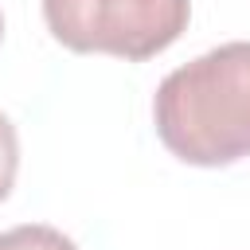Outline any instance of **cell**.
<instances>
[{
  "label": "cell",
  "instance_id": "obj_5",
  "mask_svg": "<svg viewBox=\"0 0 250 250\" xmlns=\"http://www.w3.org/2000/svg\"><path fill=\"white\" fill-rule=\"evenodd\" d=\"M0 35H4V16H0Z\"/></svg>",
  "mask_w": 250,
  "mask_h": 250
},
{
  "label": "cell",
  "instance_id": "obj_3",
  "mask_svg": "<svg viewBox=\"0 0 250 250\" xmlns=\"http://www.w3.org/2000/svg\"><path fill=\"white\" fill-rule=\"evenodd\" d=\"M0 250H78L62 230L43 227V223H23L0 234Z\"/></svg>",
  "mask_w": 250,
  "mask_h": 250
},
{
  "label": "cell",
  "instance_id": "obj_1",
  "mask_svg": "<svg viewBox=\"0 0 250 250\" xmlns=\"http://www.w3.org/2000/svg\"><path fill=\"white\" fill-rule=\"evenodd\" d=\"M156 137L172 156L219 168L250 156V43H223L176 66L152 98Z\"/></svg>",
  "mask_w": 250,
  "mask_h": 250
},
{
  "label": "cell",
  "instance_id": "obj_2",
  "mask_svg": "<svg viewBox=\"0 0 250 250\" xmlns=\"http://www.w3.org/2000/svg\"><path fill=\"white\" fill-rule=\"evenodd\" d=\"M43 20L78 55L141 62L188 31L191 0H43Z\"/></svg>",
  "mask_w": 250,
  "mask_h": 250
},
{
  "label": "cell",
  "instance_id": "obj_4",
  "mask_svg": "<svg viewBox=\"0 0 250 250\" xmlns=\"http://www.w3.org/2000/svg\"><path fill=\"white\" fill-rule=\"evenodd\" d=\"M16 168H20L16 125L0 113V199H8V191H12V184H16Z\"/></svg>",
  "mask_w": 250,
  "mask_h": 250
}]
</instances>
